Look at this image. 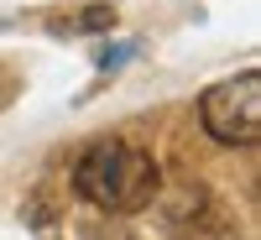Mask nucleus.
Here are the masks:
<instances>
[{
	"mask_svg": "<svg viewBox=\"0 0 261 240\" xmlns=\"http://www.w3.org/2000/svg\"><path fill=\"white\" fill-rule=\"evenodd\" d=\"M162 183V167L157 157L141 146V141H120V136H105L94 146H84V157L73 162V188L79 199H89L105 214H136L151 204V193Z\"/></svg>",
	"mask_w": 261,
	"mask_h": 240,
	"instance_id": "nucleus-1",
	"label": "nucleus"
},
{
	"mask_svg": "<svg viewBox=\"0 0 261 240\" xmlns=\"http://www.w3.org/2000/svg\"><path fill=\"white\" fill-rule=\"evenodd\" d=\"M99 26H115V11L110 6H84V16L53 21V32H99Z\"/></svg>",
	"mask_w": 261,
	"mask_h": 240,
	"instance_id": "nucleus-3",
	"label": "nucleus"
},
{
	"mask_svg": "<svg viewBox=\"0 0 261 240\" xmlns=\"http://www.w3.org/2000/svg\"><path fill=\"white\" fill-rule=\"evenodd\" d=\"M199 120L220 146H256L261 141V73L241 68L235 78H220L199 99Z\"/></svg>",
	"mask_w": 261,
	"mask_h": 240,
	"instance_id": "nucleus-2",
	"label": "nucleus"
}]
</instances>
